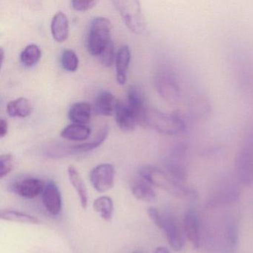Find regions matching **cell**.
<instances>
[{"mask_svg": "<svg viewBox=\"0 0 253 253\" xmlns=\"http://www.w3.org/2000/svg\"><path fill=\"white\" fill-rule=\"evenodd\" d=\"M154 253H171L169 250L165 247H159L155 250Z\"/></svg>", "mask_w": 253, "mask_h": 253, "instance_id": "34", "label": "cell"}, {"mask_svg": "<svg viewBox=\"0 0 253 253\" xmlns=\"http://www.w3.org/2000/svg\"><path fill=\"white\" fill-rule=\"evenodd\" d=\"M131 61V51L127 45L120 47L116 54L115 64H116L117 82L120 85H124L127 81V72Z\"/></svg>", "mask_w": 253, "mask_h": 253, "instance_id": "15", "label": "cell"}, {"mask_svg": "<svg viewBox=\"0 0 253 253\" xmlns=\"http://www.w3.org/2000/svg\"><path fill=\"white\" fill-rule=\"evenodd\" d=\"M0 54H1V65H2L4 61V55H5V52H4L3 48H1Z\"/></svg>", "mask_w": 253, "mask_h": 253, "instance_id": "35", "label": "cell"}, {"mask_svg": "<svg viewBox=\"0 0 253 253\" xmlns=\"http://www.w3.org/2000/svg\"><path fill=\"white\" fill-rule=\"evenodd\" d=\"M139 174L140 178L152 186L164 189L177 198L195 199L198 197V192L194 188L174 181L166 170L153 166H143L139 169Z\"/></svg>", "mask_w": 253, "mask_h": 253, "instance_id": "1", "label": "cell"}, {"mask_svg": "<svg viewBox=\"0 0 253 253\" xmlns=\"http://www.w3.org/2000/svg\"><path fill=\"white\" fill-rule=\"evenodd\" d=\"M183 228L185 234L195 248L201 246V226L198 213L193 210H189L185 214L183 219Z\"/></svg>", "mask_w": 253, "mask_h": 253, "instance_id": "14", "label": "cell"}, {"mask_svg": "<svg viewBox=\"0 0 253 253\" xmlns=\"http://www.w3.org/2000/svg\"><path fill=\"white\" fill-rule=\"evenodd\" d=\"M99 57L102 64L106 67H110L113 65L116 59V55L115 54V46L112 41L109 42V45L106 47Z\"/></svg>", "mask_w": 253, "mask_h": 253, "instance_id": "30", "label": "cell"}, {"mask_svg": "<svg viewBox=\"0 0 253 253\" xmlns=\"http://www.w3.org/2000/svg\"><path fill=\"white\" fill-rule=\"evenodd\" d=\"M155 87L160 95L169 103H175L180 97V88L174 75L169 71H160L155 77Z\"/></svg>", "mask_w": 253, "mask_h": 253, "instance_id": "8", "label": "cell"}, {"mask_svg": "<svg viewBox=\"0 0 253 253\" xmlns=\"http://www.w3.org/2000/svg\"><path fill=\"white\" fill-rule=\"evenodd\" d=\"M69 117L74 124L86 125L91 120V105L86 102L75 103L69 109Z\"/></svg>", "mask_w": 253, "mask_h": 253, "instance_id": "20", "label": "cell"}, {"mask_svg": "<svg viewBox=\"0 0 253 253\" xmlns=\"http://www.w3.org/2000/svg\"><path fill=\"white\" fill-rule=\"evenodd\" d=\"M15 161L11 154H4L0 157V179L7 177L14 170Z\"/></svg>", "mask_w": 253, "mask_h": 253, "instance_id": "29", "label": "cell"}, {"mask_svg": "<svg viewBox=\"0 0 253 253\" xmlns=\"http://www.w3.org/2000/svg\"><path fill=\"white\" fill-rule=\"evenodd\" d=\"M91 128L86 125L72 124L62 130V137L71 141H84L91 135Z\"/></svg>", "mask_w": 253, "mask_h": 253, "instance_id": "21", "label": "cell"}, {"mask_svg": "<svg viewBox=\"0 0 253 253\" xmlns=\"http://www.w3.org/2000/svg\"><path fill=\"white\" fill-rule=\"evenodd\" d=\"M62 67L68 72H74L78 70L79 58L76 53L72 49H66L62 53Z\"/></svg>", "mask_w": 253, "mask_h": 253, "instance_id": "28", "label": "cell"}, {"mask_svg": "<svg viewBox=\"0 0 253 253\" xmlns=\"http://www.w3.org/2000/svg\"><path fill=\"white\" fill-rule=\"evenodd\" d=\"M68 176L74 189L78 193L81 207L85 210L88 207V191L81 174L74 166L71 165L68 168Z\"/></svg>", "mask_w": 253, "mask_h": 253, "instance_id": "18", "label": "cell"}, {"mask_svg": "<svg viewBox=\"0 0 253 253\" xmlns=\"http://www.w3.org/2000/svg\"><path fill=\"white\" fill-rule=\"evenodd\" d=\"M93 208L105 221H111L113 217L114 202L107 195L99 197L93 203Z\"/></svg>", "mask_w": 253, "mask_h": 253, "instance_id": "24", "label": "cell"}, {"mask_svg": "<svg viewBox=\"0 0 253 253\" xmlns=\"http://www.w3.org/2000/svg\"><path fill=\"white\" fill-rule=\"evenodd\" d=\"M109 132V126L105 124L100 128L96 137L90 141L75 145H51L45 149V155L48 158H61L78 154L87 153L99 147L107 138Z\"/></svg>", "mask_w": 253, "mask_h": 253, "instance_id": "3", "label": "cell"}, {"mask_svg": "<svg viewBox=\"0 0 253 253\" xmlns=\"http://www.w3.org/2000/svg\"><path fill=\"white\" fill-rule=\"evenodd\" d=\"M97 2L94 0H74L71 2V5L75 11H85L94 8Z\"/></svg>", "mask_w": 253, "mask_h": 253, "instance_id": "31", "label": "cell"}, {"mask_svg": "<svg viewBox=\"0 0 253 253\" xmlns=\"http://www.w3.org/2000/svg\"><path fill=\"white\" fill-rule=\"evenodd\" d=\"M90 181L97 192L103 193L112 189L115 184V169L110 164H101L90 171Z\"/></svg>", "mask_w": 253, "mask_h": 253, "instance_id": "7", "label": "cell"}, {"mask_svg": "<svg viewBox=\"0 0 253 253\" xmlns=\"http://www.w3.org/2000/svg\"><path fill=\"white\" fill-rule=\"evenodd\" d=\"M120 101L109 91H103L96 97L94 111L101 116H111L115 113Z\"/></svg>", "mask_w": 253, "mask_h": 253, "instance_id": "16", "label": "cell"}, {"mask_svg": "<svg viewBox=\"0 0 253 253\" xmlns=\"http://www.w3.org/2000/svg\"><path fill=\"white\" fill-rule=\"evenodd\" d=\"M143 124L167 135H177L185 130L184 121L180 117L153 108L146 109Z\"/></svg>", "mask_w": 253, "mask_h": 253, "instance_id": "2", "label": "cell"}, {"mask_svg": "<svg viewBox=\"0 0 253 253\" xmlns=\"http://www.w3.org/2000/svg\"><path fill=\"white\" fill-rule=\"evenodd\" d=\"M115 8L121 14L126 27L136 35H141L146 29V22L137 0H114Z\"/></svg>", "mask_w": 253, "mask_h": 253, "instance_id": "5", "label": "cell"}, {"mask_svg": "<svg viewBox=\"0 0 253 253\" xmlns=\"http://www.w3.org/2000/svg\"><path fill=\"white\" fill-rule=\"evenodd\" d=\"M42 56L41 48L36 44H30L25 48L20 54L22 63L28 67L38 63Z\"/></svg>", "mask_w": 253, "mask_h": 253, "instance_id": "26", "label": "cell"}, {"mask_svg": "<svg viewBox=\"0 0 253 253\" xmlns=\"http://www.w3.org/2000/svg\"><path fill=\"white\" fill-rule=\"evenodd\" d=\"M238 178L244 185L253 183V133L246 140L236 161Z\"/></svg>", "mask_w": 253, "mask_h": 253, "instance_id": "6", "label": "cell"}, {"mask_svg": "<svg viewBox=\"0 0 253 253\" xmlns=\"http://www.w3.org/2000/svg\"><path fill=\"white\" fill-rule=\"evenodd\" d=\"M131 192L136 199L148 204H153L157 201V194L153 186L143 179L136 181L131 187Z\"/></svg>", "mask_w": 253, "mask_h": 253, "instance_id": "19", "label": "cell"}, {"mask_svg": "<svg viewBox=\"0 0 253 253\" xmlns=\"http://www.w3.org/2000/svg\"><path fill=\"white\" fill-rule=\"evenodd\" d=\"M115 115L117 124L123 131H133L137 124H140L138 115L127 105V103L120 101L115 111Z\"/></svg>", "mask_w": 253, "mask_h": 253, "instance_id": "11", "label": "cell"}, {"mask_svg": "<svg viewBox=\"0 0 253 253\" xmlns=\"http://www.w3.org/2000/svg\"><path fill=\"white\" fill-rule=\"evenodd\" d=\"M127 105L138 115L140 124H143L145 113L148 106L146 103L144 91L140 85L133 84L128 87L127 92Z\"/></svg>", "mask_w": 253, "mask_h": 253, "instance_id": "12", "label": "cell"}, {"mask_svg": "<svg viewBox=\"0 0 253 253\" xmlns=\"http://www.w3.org/2000/svg\"><path fill=\"white\" fill-rule=\"evenodd\" d=\"M225 238L230 247H235L238 241V222L234 216H228L225 222Z\"/></svg>", "mask_w": 253, "mask_h": 253, "instance_id": "27", "label": "cell"}, {"mask_svg": "<svg viewBox=\"0 0 253 253\" xmlns=\"http://www.w3.org/2000/svg\"><path fill=\"white\" fill-rule=\"evenodd\" d=\"M32 111V104L26 97H19L7 105V112L11 118H27Z\"/></svg>", "mask_w": 253, "mask_h": 253, "instance_id": "22", "label": "cell"}, {"mask_svg": "<svg viewBox=\"0 0 253 253\" xmlns=\"http://www.w3.org/2000/svg\"><path fill=\"white\" fill-rule=\"evenodd\" d=\"M45 186V183L41 179L26 178L14 183L12 189L20 196L33 199L42 193Z\"/></svg>", "mask_w": 253, "mask_h": 253, "instance_id": "13", "label": "cell"}, {"mask_svg": "<svg viewBox=\"0 0 253 253\" xmlns=\"http://www.w3.org/2000/svg\"><path fill=\"white\" fill-rule=\"evenodd\" d=\"M161 229L165 232L170 247L175 251H181L185 245L184 237L176 219L171 215H164Z\"/></svg>", "mask_w": 253, "mask_h": 253, "instance_id": "10", "label": "cell"}, {"mask_svg": "<svg viewBox=\"0 0 253 253\" xmlns=\"http://www.w3.org/2000/svg\"><path fill=\"white\" fill-rule=\"evenodd\" d=\"M42 203L47 211L52 215H58L62 211L61 192L55 182L50 180L42 192Z\"/></svg>", "mask_w": 253, "mask_h": 253, "instance_id": "9", "label": "cell"}, {"mask_svg": "<svg viewBox=\"0 0 253 253\" xmlns=\"http://www.w3.org/2000/svg\"><path fill=\"white\" fill-rule=\"evenodd\" d=\"M112 26L106 17H96L91 21L87 38V48L93 56H100L112 41Z\"/></svg>", "mask_w": 253, "mask_h": 253, "instance_id": "4", "label": "cell"}, {"mask_svg": "<svg viewBox=\"0 0 253 253\" xmlns=\"http://www.w3.org/2000/svg\"><path fill=\"white\" fill-rule=\"evenodd\" d=\"M147 214L151 220L154 222L155 225L158 226L159 229H162L163 224L164 221V215H163L159 210L155 207H149L147 209Z\"/></svg>", "mask_w": 253, "mask_h": 253, "instance_id": "32", "label": "cell"}, {"mask_svg": "<svg viewBox=\"0 0 253 253\" xmlns=\"http://www.w3.org/2000/svg\"><path fill=\"white\" fill-rule=\"evenodd\" d=\"M8 121L5 119H1L0 121V137L3 138L8 134Z\"/></svg>", "mask_w": 253, "mask_h": 253, "instance_id": "33", "label": "cell"}, {"mask_svg": "<svg viewBox=\"0 0 253 253\" xmlns=\"http://www.w3.org/2000/svg\"><path fill=\"white\" fill-rule=\"evenodd\" d=\"M51 32L53 38L57 42H63L69 38V22L67 16L63 12H57L53 17L51 23Z\"/></svg>", "mask_w": 253, "mask_h": 253, "instance_id": "17", "label": "cell"}, {"mask_svg": "<svg viewBox=\"0 0 253 253\" xmlns=\"http://www.w3.org/2000/svg\"><path fill=\"white\" fill-rule=\"evenodd\" d=\"M0 217L6 221L17 222V223H28V224H39L41 220L32 214L15 211V210H5L1 211Z\"/></svg>", "mask_w": 253, "mask_h": 253, "instance_id": "25", "label": "cell"}, {"mask_svg": "<svg viewBox=\"0 0 253 253\" xmlns=\"http://www.w3.org/2000/svg\"><path fill=\"white\" fill-rule=\"evenodd\" d=\"M240 192L238 188L234 185H226L222 186L218 192L210 199V206L218 204H229L234 202L239 198Z\"/></svg>", "mask_w": 253, "mask_h": 253, "instance_id": "23", "label": "cell"}]
</instances>
